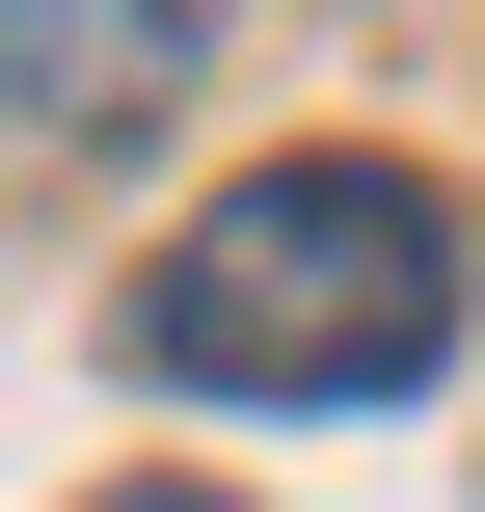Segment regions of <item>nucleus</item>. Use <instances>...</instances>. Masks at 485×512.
<instances>
[{
  "instance_id": "obj_2",
  "label": "nucleus",
  "mask_w": 485,
  "mask_h": 512,
  "mask_svg": "<svg viewBox=\"0 0 485 512\" xmlns=\"http://www.w3.org/2000/svg\"><path fill=\"white\" fill-rule=\"evenodd\" d=\"M216 54V0H0V108L27 135H108V108H162Z\"/></svg>"
},
{
  "instance_id": "obj_3",
  "label": "nucleus",
  "mask_w": 485,
  "mask_h": 512,
  "mask_svg": "<svg viewBox=\"0 0 485 512\" xmlns=\"http://www.w3.org/2000/svg\"><path fill=\"white\" fill-rule=\"evenodd\" d=\"M108 512H243V486H108Z\"/></svg>"
},
{
  "instance_id": "obj_1",
  "label": "nucleus",
  "mask_w": 485,
  "mask_h": 512,
  "mask_svg": "<svg viewBox=\"0 0 485 512\" xmlns=\"http://www.w3.org/2000/svg\"><path fill=\"white\" fill-rule=\"evenodd\" d=\"M459 189L432 162H243L162 270H135V378H189V405H405L432 351H459Z\"/></svg>"
}]
</instances>
